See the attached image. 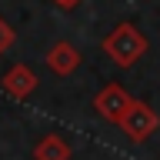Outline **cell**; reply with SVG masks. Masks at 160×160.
I'll use <instances>...</instances> for the list:
<instances>
[{"label":"cell","instance_id":"6","mask_svg":"<svg viewBox=\"0 0 160 160\" xmlns=\"http://www.w3.org/2000/svg\"><path fill=\"white\" fill-rule=\"evenodd\" d=\"M33 160H70V143L60 133H47L33 143Z\"/></svg>","mask_w":160,"mask_h":160},{"label":"cell","instance_id":"3","mask_svg":"<svg viewBox=\"0 0 160 160\" xmlns=\"http://www.w3.org/2000/svg\"><path fill=\"white\" fill-rule=\"evenodd\" d=\"M130 107H133V97H130L120 83H107V87L93 97V110H97L107 123H120V120L127 117Z\"/></svg>","mask_w":160,"mask_h":160},{"label":"cell","instance_id":"5","mask_svg":"<svg viewBox=\"0 0 160 160\" xmlns=\"http://www.w3.org/2000/svg\"><path fill=\"white\" fill-rule=\"evenodd\" d=\"M80 60H83V53H80L70 40H57V43L47 50V67L53 70L57 77H70V73L80 67Z\"/></svg>","mask_w":160,"mask_h":160},{"label":"cell","instance_id":"7","mask_svg":"<svg viewBox=\"0 0 160 160\" xmlns=\"http://www.w3.org/2000/svg\"><path fill=\"white\" fill-rule=\"evenodd\" d=\"M13 40H17V30L10 27L7 20L0 17V57H3V53H7L10 47H13Z\"/></svg>","mask_w":160,"mask_h":160},{"label":"cell","instance_id":"1","mask_svg":"<svg viewBox=\"0 0 160 160\" xmlns=\"http://www.w3.org/2000/svg\"><path fill=\"white\" fill-rule=\"evenodd\" d=\"M147 47H150V40L143 37L133 23H127V20H123V23H117L107 37L100 40V50H103V53H107L117 67H133V63L147 53Z\"/></svg>","mask_w":160,"mask_h":160},{"label":"cell","instance_id":"4","mask_svg":"<svg viewBox=\"0 0 160 160\" xmlns=\"http://www.w3.org/2000/svg\"><path fill=\"white\" fill-rule=\"evenodd\" d=\"M37 83H40L37 73H33L27 63H13V67L0 77V87L7 90L13 100H27L30 93H37Z\"/></svg>","mask_w":160,"mask_h":160},{"label":"cell","instance_id":"2","mask_svg":"<svg viewBox=\"0 0 160 160\" xmlns=\"http://www.w3.org/2000/svg\"><path fill=\"white\" fill-rule=\"evenodd\" d=\"M117 127L123 130L133 143H147V140L157 133V127H160V113L150 107L147 100H133V107L127 110V117L120 120Z\"/></svg>","mask_w":160,"mask_h":160},{"label":"cell","instance_id":"8","mask_svg":"<svg viewBox=\"0 0 160 160\" xmlns=\"http://www.w3.org/2000/svg\"><path fill=\"white\" fill-rule=\"evenodd\" d=\"M53 3H57V7H63V10H73L77 3H83V0H53Z\"/></svg>","mask_w":160,"mask_h":160}]
</instances>
